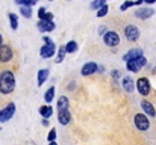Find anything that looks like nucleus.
I'll use <instances>...</instances> for the list:
<instances>
[{
    "label": "nucleus",
    "mask_w": 156,
    "mask_h": 145,
    "mask_svg": "<svg viewBox=\"0 0 156 145\" xmlns=\"http://www.w3.org/2000/svg\"><path fill=\"white\" fill-rule=\"evenodd\" d=\"M15 89V76L12 71L6 70L0 73V92L2 94H11Z\"/></svg>",
    "instance_id": "obj_1"
},
{
    "label": "nucleus",
    "mask_w": 156,
    "mask_h": 145,
    "mask_svg": "<svg viewBox=\"0 0 156 145\" xmlns=\"http://www.w3.org/2000/svg\"><path fill=\"white\" fill-rule=\"evenodd\" d=\"M133 124L141 132H147L150 129V121H149V116L146 113H136L133 116Z\"/></svg>",
    "instance_id": "obj_2"
},
{
    "label": "nucleus",
    "mask_w": 156,
    "mask_h": 145,
    "mask_svg": "<svg viewBox=\"0 0 156 145\" xmlns=\"http://www.w3.org/2000/svg\"><path fill=\"white\" fill-rule=\"evenodd\" d=\"M103 41L108 47H117L120 44V35L115 30H108L103 35Z\"/></svg>",
    "instance_id": "obj_3"
},
{
    "label": "nucleus",
    "mask_w": 156,
    "mask_h": 145,
    "mask_svg": "<svg viewBox=\"0 0 156 145\" xmlns=\"http://www.w3.org/2000/svg\"><path fill=\"white\" fill-rule=\"evenodd\" d=\"M147 65V59L144 57V56H141V57H138V59H135V60H129V62H126V67H127V70L129 71H132V73H138L143 67H146Z\"/></svg>",
    "instance_id": "obj_4"
},
{
    "label": "nucleus",
    "mask_w": 156,
    "mask_h": 145,
    "mask_svg": "<svg viewBox=\"0 0 156 145\" xmlns=\"http://www.w3.org/2000/svg\"><path fill=\"white\" fill-rule=\"evenodd\" d=\"M124 36H126L127 41L135 43V41H138V38H140V29H138L135 24H127L126 29H124Z\"/></svg>",
    "instance_id": "obj_5"
},
{
    "label": "nucleus",
    "mask_w": 156,
    "mask_h": 145,
    "mask_svg": "<svg viewBox=\"0 0 156 145\" xmlns=\"http://www.w3.org/2000/svg\"><path fill=\"white\" fill-rule=\"evenodd\" d=\"M136 89H138V92H140L141 95H144V97L149 95L150 91H152L149 79H147V77H140V79L136 80Z\"/></svg>",
    "instance_id": "obj_6"
},
{
    "label": "nucleus",
    "mask_w": 156,
    "mask_h": 145,
    "mask_svg": "<svg viewBox=\"0 0 156 145\" xmlns=\"http://www.w3.org/2000/svg\"><path fill=\"white\" fill-rule=\"evenodd\" d=\"M14 113H15V104H14V103H9L6 107H3V109L0 110V123L9 121V119L14 116Z\"/></svg>",
    "instance_id": "obj_7"
},
{
    "label": "nucleus",
    "mask_w": 156,
    "mask_h": 145,
    "mask_svg": "<svg viewBox=\"0 0 156 145\" xmlns=\"http://www.w3.org/2000/svg\"><path fill=\"white\" fill-rule=\"evenodd\" d=\"M55 51H56V46H55V43H50V44H44L43 47L40 48V54H41V57H44V59H47V57H52L53 54H55Z\"/></svg>",
    "instance_id": "obj_8"
},
{
    "label": "nucleus",
    "mask_w": 156,
    "mask_h": 145,
    "mask_svg": "<svg viewBox=\"0 0 156 145\" xmlns=\"http://www.w3.org/2000/svg\"><path fill=\"white\" fill-rule=\"evenodd\" d=\"M12 56H14V53L9 46H5V44L0 46V60L2 62H9L12 59Z\"/></svg>",
    "instance_id": "obj_9"
},
{
    "label": "nucleus",
    "mask_w": 156,
    "mask_h": 145,
    "mask_svg": "<svg viewBox=\"0 0 156 145\" xmlns=\"http://www.w3.org/2000/svg\"><path fill=\"white\" fill-rule=\"evenodd\" d=\"M153 14H155V11H153L152 8H140V9H136L135 17L140 18V20H147V18H150Z\"/></svg>",
    "instance_id": "obj_10"
},
{
    "label": "nucleus",
    "mask_w": 156,
    "mask_h": 145,
    "mask_svg": "<svg viewBox=\"0 0 156 145\" xmlns=\"http://www.w3.org/2000/svg\"><path fill=\"white\" fill-rule=\"evenodd\" d=\"M141 56H143V50H141V48H130V50L123 56V60L129 62V60H135V59H138V57H141Z\"/></svg>",
    "instance_id": "obj_11"
},
{
    "label": "nucleus",
    "mask_w": 156,
    "mask_h": 145,
    "mask_svg": "<svg viewBox=\"0 0 156 145\" xmlns=\"http://www.w3.org/2000/svg\"><path fill=\"white\" fill-rule=\"evenodd\" d=\"M141 107H143V110H144V113H146L147 116H150V118H155L156 116V109L150 101L143 100V101H141Z\"/></svg>",
    "instance_id": "obj_12"
},
{
    "label": "nucleus",
    "mask_w": 156,
    "mask_h": 145,
    "mask_svg": "<svg viewBox=\"0 0 156 145\" xmlns=\"http://www.w3.org/2000/svg\"><path fill=\"white\" fill-rule=\"evenodd\" d=\"M58 121H59V124L67 126V124L71 121V113H70V110H68V109L59 110V112H58Z\"/></svg>",
    "instance_id": "obj_13"
},
{
    "label": "nucleus",
    "mask_w": 156,
    "mask_h": 145,
    "mask_svg": "<svg viewBox=\"0 0 156 145\" xmlns=\"http://www.w3.org/2000/svg\"><path fill=\"white\" fill-rule=\"evenodd\" d=\"M99 67L96 62H88L82 67V76H93L94 73H97Z\"/></svg>",
    "instance_id": "obj_14"
},
{
    "label": "nucleus",
    "mask_w": 156,
    "mask_h": 145,
    "mask_svg": "<svg viewBox=\"0 0 156 145\" xmlns=\"http://www.w3.org/2000/svg\"><path fill=\"white\" fill-rule=\"evenodd\" d=\"M55 23L53 21H46V20H40L38 21V29L41 30V32H52L55 30Z\"/></svg>",
    "instance_id": "obj_15"
},
{
    "label": "nucleus",
    "mask_w": 156,
    "mask_h": 145,
    "mask_svg": "<svg viewBox=\"0 0 156 145\" xmlns=\"http://www.w3.org/2000/svg\"><path fill=\"white\" fill-rule=\"evenodd\" d=\"M123 88L127 92H133V89L136 88V85H135V82L130 77H123Z\"/></svg>",
    "instance_id": "obj_16"
},
{
    "label": "nucleus",
    "mask_w": 156,
    "mask_h": 145,
    "mask_svg": "<svg viewBox=\"0 0 156 145\" xmlns=\"http://www.w3.org/2000/svg\"><path fill=\"white\" fill-rule=\"evenodd\" d=\"M40 115L44 118V119H47V118H50L53 115V109L52 106H49V104H44V106H41L40 107Z\"/></svg>",
    "instance_id": "obj_17"
},
{
    "label": "nucleus",
    "mask_w": 156,
    "mask_h": 145,
    "mask_svg": "<svg viewBox=\"0 0 156 145\" xmlns=\"http://www.w3.org/2000/svg\"><path fill=\"white\" fill-rule=\"evenodd\" d=\"M38 18H40V20H46V21H53V14L52 12H47L44 8H40V11H38Z\"/></svg>",
    "instance_id": "obj_18"
},
{
    "label": "nucleus",
    "mask_w": 156,
    "mask_h": 145,
    "mask_svg": "<svg viewBox=\"0 0 156 145\" xmlns=\"http://www.w3.org/2000/svg\"><path fill=\"white\" fill-rule=\"evenodd\" d=\"M47 77H49V70H47V68L40 70V71H38V79H37V80H38V85L41 86V85L47 80Z\"/></svg>",
    "instance_id": "obj_19"
},
{
    "label": "nucleus",
    "mask_w": 156,
    "mask_h": 145,
    "mask_svg": "<svg viewBox=\"0 0 156 145\" xmlns=\"http://www.w3.org/2000/svg\"><path fill=\"white\" fill-rule=\"evenodd\" d=\"M53 97H55V86H50V88L46 91V94H44V101H46L47 104H50Z\"/></svg>",
    "instance_id": "obj_20"
},
{
    "label": "nucleus",
    "mask_w": 156,
    "mask_h": 145,
    "mask_svg": "<svg viewBox=\"0 0 156 145\" xmlns=\"http://www.w3.org/2000/svg\"><path fill=\"white\" fill-rule=\"evenodd\" d=\"M68 104H70V101H68V98L67 97H59V100H58V109L59 110H62V109H68Z\"/></svg>",
    "instance_id": "obj_21"
},
{
    "label": "nucleus",
    "mask_w": 156,
    "mask_h": 145,
    "mask_svg": "<svg viewBox=\"0 0 156 145\" xmlns=\"http://www.w3.org/2000/svg\"><path fill=\"white\" fill-rule=\"evenodd\" d=\"M65 50H67V53H74L77 50V43L76 41H68L65 44Z\"/></svg>",
    "instance_id": "obj_22"
},
{
    "label": "nucleus",
    "mask_w": 156,
    "mask_h": 145,
    "mask_svg": "<svg viewBox=\"0 0 156 145\" xmlns=\"http://www.w3.org/2000/svg\"><path fill=\"white\" fill-rule=\"evenodd\" d=\"M65 54H67V50H65V46H61V47H59V53H58V57H56V62H58V64H61V62L64 60Z\"/></svg>",
    "instance_id": "obj_23"
},
{
    "label": "nucleus",
    "mask_w": 156,
    "mask_h": 145,
    "mask_svg": "<svg viewBox=\"0 0 156 145\" xmlns=\"http://www.w3.org/2000/svg\"><path fill=\"white\" fill-rule=\"evenodd\" d=\"M20 12H21V15L26 17V18H30V17H32V9H30V6H21Z\"/></svg>",
    "instance_id": "obj_24"
},
{
    "label": "nucleus",
    "mask_w": 156,
    "mask_h": 145,
    "mask_svg": "<svg viewBox=\"0 0 156 145\" xmlns=\"http://www.w3.org/2000/svg\"><path fill=\"white\" fill-rule=\"evenodd\" d=\"M9 21H11V27L15 30L18 27V18H17V15L15 14H9Z\"/></svg>",
    "instance_id": "obj_25"
},
{
    "label": "nucleus",
    "mask_w": 156,
    "mask_h": 145,
    "mask_svg": "<svg viewBox=\"0 0 156 145\" xmlns=\"http://www.w3.org/2000/svg\"><path fill=\"white\" fill-rule=\"evenodd\" d=\"M105 5H106V0H94L93 3H91V8L93 9H100V8H103Z\"/></svg>",
    "instance_id": "obj_26"
},
{
    "label": "nucleus",
    "mask_w": 156,
    "mask_h": 145,
    "mask_svg": "<svg viewBox=\"0 0 156 145\" xmlns=\"http://www.w3.org/2000/svg\"><path fill=\"white\" fill-rule=\"evenodd\" d=\"M135 5H136L135 2H124V3H123V5L120 6V9H121V11L124 12V11H127V9H129L130 6H135Z\"/></svg>",
    "instance_id": "obj_27"
},
{
    "label": "nucleus",
    "mask_w": 156,
    "mask_h": 145,
    "mask_svg": "<svg viewBox=\"0 0 156 145\" xmlns=\"http://www.w3.org/2000/svg\"><path fill=\"white\" fill-rule=\"evenodd\" d=\"M108 11H109V8H108V5H105L103 8H100L99 9V12H97V17L100 18V17H105L106 14H108Z\"/></svg>",
    "instance_id": "obj_28"
},
{
    "label": "nucleus",
    "mask_w": 156,
    "mask_h": 145,
    "mask_svg": "<svg viewBox=\"0 0 156 145\" xmlns=\"http://www.w3.org/2000/svg\"><path fill=\"white\" fill-rule=\"evenodd\" d=\"M15 3H18V5H21V6H32V5H35V3L30 2V0H15Z\"/></svg>",
    "instance_id": "obj_29"
},
{
    "label": "nucleus",
    "mask_w": 156,
    "mask_h": 145,
    "mask_svg": "<svg viewBox=\"0 0 156 145\" xmlns=\"http://www.w3.org/2000/svg\"><path fill=\"white\" fill-rule=\"evenodd\" d=\"M47 139H49V142H55V139H56V130H55V129L50 130V133H49Z\"/></svg>",
    "instance_id": "obj_30"
},
{
    "label": "nucleus",
    "mask_w": 156,
    "mask_h": 145,
    "mask_svg": "<svg viewBox=\"0 0 156 145\" xmlns=\"http://www.w3.org/2000/svg\"><path fill=\"white\" fill-rule=\"evenodd\" d=\"M44 43H46V44H50V43H53V41L49 38V36H44Z\"/></svg>",
    "instance_id": "obj_31"
},
{
    "label": "nucleus",
    "mask_w": 156,
    "mask_h": 145,
    "mask_svg": "<svg viewBox=\"0 0 156 145\" xmlns=\"http://www.w3.org/2000/svg\"><path fill=\"white\" fill-rule=\"evenodd\" d=\"M146 3H149V5H153V3H156V0H144Z\"/></svg>",
    "instance_id": "obj_32"
},
{
    "label": "nucleus",
    "mask_w": 156,
    "mask_h": 145,
    "mask_svg": "<svg viewBox=\"0 0 156 145\" xmlns=\"http://www.w3.org/2000/svg\"><path fill=\"white\" fill-rule=\"evenodd\" d=\"M2 43H3V38H2V35H0V46H3Z\"/></svg>",
    "instance_id": "obj_33"
},
{
    "label": "nucleus",
    "mask_w": 156,
    "mask_h": 145,
    "mask_svg": "<svg viewBox=\"0 0 156 145\" xmlns=\"http://www.w3.org/2000/svg\"><path fill=\"white\" fill-rule=\"evenodd\" d=\"M49 145H58L56 142H49Z\"/></svg>",
    "instance_id": "obj_34"
},
{
    "label": "nucleus",
    "mask_w": 156,
    "mask_h": 145,
    "mask_svg": "<svg viewBox=\"0 0 156 145\" xmlns=\"http://www.w3.org/2000/svg\"><path fill=\"white\" fill-rule=\"evenodd\" d=\"M30 2H34V3H37V0H30Z\"/></svg>",
    "instance_id": "obj_35"
}]
</instances>
